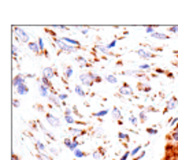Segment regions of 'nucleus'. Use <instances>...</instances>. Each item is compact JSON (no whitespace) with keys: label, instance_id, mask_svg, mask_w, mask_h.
<instances>
[{"label":"nucleus","instance_id":"bb28decb","mask_svg":"<svg viewBox=\"0 0 178 160\" xmlns=\"http://www.w3.org/2000/svg\"><path fill=\"white\" fill-rule=\"evenodd\" d=\"M78 145H79V141H75V140H73V142H71V145L69 146V149L71 152H74L75 149H78Z\"/></svg>","mask_w":178,"mask_h":160},{"label":"nucleus","instance_id":"423d86ee","mask_svg":"<svg viewBox=\"0 0 178 160\" xmlns=\"http://www.w3.org/2000/svg\"><path fill=\"white\" fill-rule=\"evenodd\" d=\"M119 95H122V96H132L133 95V89L130 88L128 84H123L122 86H119Z\"/></svg>","mask_w":178,"mask_h":160},{"label":"nucleus","instance_id":"f03ea898","mask_svg":"<svg viewBox=\"0 0 178 160\" xmlns=\"http://www.w3.org/2000/svg\"><path fill=\"white\" fill-rule=\"evenodd\" d=\"M55 45L60 49V52H67V53H73L78 49L77 47H73V45H69L67 43L62 40V38H55Z\"/></svg>","mask_w":178,"mask_h":160},{"label":"nucleus","instance_id":"0eeeda50","mask_svg":"<svg viewBox=\"0 0 178 160\" xmlns=\"http://www.w3.org/2000/svg\"><path fill=\"white\" fill-rule=\"evenodd\" d=\"M137 55L141 57V59H149V57H154L155 55L151 52H148V51L142 49V48H140V49H137Z\"/></svg>","mask_w":178,"mask_h":160},{"label":"nucleus","instance_id":"49530a36","mask_svg":"<svg viewBox=\"0 0 178 160\" xmlns=\"http://www.w3.org/2000/svg\"><path fill=\"white\" fill-rule=\"evenodd\" d=\"M92 156H93L95 159H101V158H103V155L99 153V152H93V153H92Z\"/></svg>","mask_w":178,"mask_h":160},{"label":"nucleus","instance_id":"c85d7f7f","mask_svg":"<svg viewBox=\"0 0 178 160\" xmlns=\"http://www.w3.org/2000/svg\"><path fill=\"white\" fill-rule=\"evenodd\" d=\"M118 138L121 140V141H123V140H125V141H129V134L128 133H119Z\"/></svg>","mask_w":178,"mask_h":160},{"label":"nucleus","instance_id":"37998d69","mask_svg":"<svg viewBox=\"0 0 178 160\" xmlns=\"http://www.w3.org/2000/svg\"><path fill=\"white\" fill-rule=\"evenodd\" d=\"M170 124H171V126H177V124H178V116L173 118V119L170 120Z\"/></svg>","mask_w":178,"mask_h":160},{"label":"nucleus","instance_id":"6e6552de","mask_svg":"<svg viewBox=\"0 0 178 160\" xmlns=\"http://www.w3.org/2000/svg\"><path fill=\"white\" fill-rule=\"evenodd\" d=\"M23 84H25V77L22 75V74H18V75L14 78V81H12V86H15V89H17L18 86L23 85Z\"/></svg>","mask_w":178,"mask_h":160},{"label":"nucleus","instance_id":"cd10ccee","mask_svg":"<svg viewBox=\"0 0 178 160\" xmlns=\"http://www.w3.org/2000/svg\"><path fill=\"white\" fill-rule=\"evenodd\" d=\"M71 75H73V69H71V67H66V70H65V78L69 79Z\"/></svg>","mask_w":178,"mask_h":160},{"label":"nucleus","instance_id":"79ce46f5","mask_svg":"<svg viewBox=\"0 0 178 160\" xmlns=\"http://www.w3.org/2000/svg\"><path fill=\"white\" fill-rule=\"evenodd\" d=\"M168 32H171V33H178V26H168Z\"/></svg>","mask_w":178,"mask_h":160},{"label":"nucleus","instance_id":"a19ab883","mask_svg":"<svg viewBox=\"0 0 178 160\" xmlns=\"http://www.w3.org/2000/svg\"><path fill=\"white\" fill-rule=\"evenodd\" d=\"M117 45V40H112V41H111V43L110 44H107V49H111V48H114V47H115Z\"/></svg>","mask_w":178,"mask_h":160},{"label":"nucleus","instance_id":"2eb2a0df","mask_svg":"<svg viewBox=\"0 0 178 160\" xmlns=\"http://www.w3.org/2000/svg\"><path fill=\"white\" fill-rule=\"evenodd\" d=\"M111 114H112L114 119H117V120H121V119H122V114H121L119 108H112V110H111Z\"/></svg>","mask_w":178,"mask_h":160},{"label":"nucleus","instance_id":"603ef678","mask_svg":"<svg viewBox=\"0 0 178 160\" xmlns=\"http://www.w3.org/2000/svg\"><path fill=\"white\" fill-rule=\"evenodd\" d=\"M156 73H158V74H164L166 71H164V70H162V69H156Z\"/></svg>","mask_w":178,"mask_h":160},{"label":"nucleus","instance_id":"4c0bfd02","mask_svg":"<svg viewBox=\"0 0 178 160\" xmlns=\"http://www.w3.org/2000/svg\"><path fill=\"white\" fill-rule=\"evenodd\" d=\"M145 32H147L148 34H151V36H152V34L155 33V27H154V26H147V27H145Z\"/></svg>","mask_w":178,"mask_h":160},{"label":"nucleus","instance_id":"a211bd4d","mask_svg":"<svg viewBox=\"0 0 178 160\" xmlns=\"http://www.w3.org/2000/svg\"><path fill=\"white\" fill-rule=\"evenodd\" d=\"M170 138H171V141H173L174 144H178V127H176V129L171 132Z\"/></svg>","mask_w":178,"mask_h":160},{"label":"nucleus","instance_id":"a18cd8bd","mask_svg":"<svg viewBox=\"0 0 178 160\" xmlns=\"http://www.w3.org/2000/svg\"><path fill=\"white\" fill-rule=\"evenodd\" d=\"M138 69L140 70H149V69H151V65H140Z\"/></svg>","mask_w":178,"mask_h":160},{"label":"nucleus","instance_id":"a878e982","mask_svg":"<svg viewBox=\"0 0 178 160\" xmlns=\"http://www.w3.org/2000/svg\"><path fill=\"white\" fill-rule=\"evenodd\" d=\"M110 111L108 110H101V111H99V112H95L93 114V116H96V118H101V116H106L107 114H108Z\"/></svg>","mask_w":178,"mask_h":160},{"label":"nucleus","instance_id":"58836bf2","mask_svg":"<svg viewBox=\"0 0 178 160\" xmlns=\"http://www.w3.org/2000/svg\"><path fill=\"white\" fill-rule=\"evenodd\" d=\"M11 51H12V56L17 57V56H18V52H19V51H18V48L15 47V45H12V47H11Z\"/></svg>","mask_w":178,"mask_h":160},{"label":"nucleus","instance_id":"680f3d73","mask_svg":"<svg viewBox=\"0 0 178 160\" xmlns=\"http://www.w3.org/2000/svg\"><path fill=\"white\" fill-rule=\"evenodd\" d=\"M167 77H170V78H171V79H173V78H174V75H173V74H171V73H167Z\"/></svg>","mask_w":178,"mask_h":160},{"label":"nucleus","instance_id":"f8f14e48","mask_svg":"<svg viewBox=\"0 0 178 160\" xmlns=\"http://www.w3.org/2000/svg\"><path fill=\"white\" fill-rule=\"evenodd\" d=\"M17 93L19 95V96H25V95H28V93H29V88H28V85H26V84H23V85L18 86V88H17Z\"/></svg>","mask_w":178,"mask_h":160},{"label":"nucleus","instance_id":"3c124183","mask_svg":"<svg viewBox=\"0 0 178 160\" xmlns=\"http://www.w3.org/2000/svg\"><path fill=\"white\" fill-rule=\"evenodd\" d=\"M12 107L18 108V107H19V101H18V100H12Z\"/></svg>","mask_w":178,"mask_h":160},{"label":"nucleus","instance_id":"b1692460","mask_svg":"<svg viewBox=\"0 0 178 160\" xmlns=\"http://www.w3.org/2000/svg\"><path fill=\"white\" fill-rule=\"evenodd\" d=\"M36 148L40 151V153H45V149L47 148H45V145H44L41 141H36Z\"/></svg>","mask_w":178,"mask_h":160},{"label":"nucleus","instance_id":"aec40b11","mask_svg":"<svg viewBox=\"0 0 178 160\" xmlns=\"http://www.w3.org/2000/svg\"><path fill=\"white\" fill-rule=\"evenodd\" d=\"M40 81H41V84H43V85H45L47 88L52 91V84H51V81H49L48 78H45V77H41V78H40Z\"/></svg>","mask_w":178,"mask_h":160},{"label":"nucleus","instance_id":"4d7b16f0","mask_svg":"<svg viewBox=\"0 0 178 160\" xmlns=\"http://www.w3.org/2000/svg\"><path fill=\"white\" fill-rule=\"evenodd\" d=\"M59 29H62V30H67V26H63V25H60V26H58Z\"/></svg>","mask_w":178,"mask_h":160},{"label":"nucleus","instance_id":"dca6fc26","mask_svg":"<svg viewBox=\"0 0 178 160\" xmlns=\"http://www.w3.org/2000/svg\"><path fill=\"white\" fill-rule=\"evenodd\" d=\"M106 81L108 82V84H112V85H115V84H118V78H117L114 74H108V75H106Z\"/></svg>","mask_w":178,"mask_h":160},{"label":"nucleus","instance_id":"864d4df0","mask_svg":"<svg viewBox=\"0 0 178 160\" xmlns=\"http://www.w3.org/2000/svg\"><path fill=\"white\" fill-rule=\"evenodd\" d=\"M65 115H73V114H71V110H70V108H67V110L65 111Z\"/></svg>","mask_w":178,"mask_h":160},{"label":"nucleus","instance_id":"ea45409f","mask_svg":"<svg viewBox=\"0 0 178 160\" xmlns=\"http://www.w3.org/2000/svg\"><path fill=\"white\" fill-rule=\"evenodd\" d=\"M71 142H73L71 138H65V140H63V144H65V146H67V148L71 145Z\"/></svg>","mask_w":178,"mask_h":160},{"label":"nucleus","instance_id":"6ab92c4d","mask_svg":"<svg viewBox=\"0 0 178 160\" xmlns=\"http://www.w3.org/2000/svg\"><path fill=\"white\" fill-rule=\"evenodd\" d=\"M74 91H75V93H77L79 97H85V96H87V93H85V91L84 89H82V86L81 85H77L74 88Z\"/></svg>","mask_w":178,"mask_h":160},{"label":"nucleus","instance_id":"052dcab7","mask_svg":"<svg viewBox=\"0 0 178 160\" xmlns=\"http://www.w3.org/2000/svg\"><path fill=\"white\" fill-rule=\"evenodd\" d=\"M82 34H88V29H82Z\"/></svg>","mask_w":178,"mask_h":160},{"label":"nucleus","instance_id":"f704fd0d","mask_svg":"<svg viewBox=\"0 0 178 160\" xmlns=\"http://www.w3.org/2000/svg\"><path fill=\"white\" fill-rule=\"evenodd\" d=\"M147 133L151 134V136H156V134H158V130L155 129V127H148V129H147Z\"/></svg>","mask_w":178,"mask_h":160},{"label":"nucleus","instance_id":"393cba45","mask_svg":"<svg viewBox=\"0 0 178 160\" xmlns=\"http://www.w3.org/2000/svg\"><path fill=\"white\" fill-rule=\"evenodd\" d=\"M73 153H74L75 159H81V158H85V156H87V153H85V152H82L81 149H75V151L73 152Z\"/></svg>","mask_w":178,"mask_h":160},{"label":"nucleus","instance_id":"e433bc0d","mask_svg":"<svg viewBox=\"0 0 178 160\" xmlns=\"http://www.w3.org/2000/svg\"><path fill=\"white\" fill-rule=\"evenodd\" d=\"M37 44H39V47H40V51L41 52H44V40L43 38H39V41H37Z\"/></svg>","mask_w":178,"mask_h":160},{"label":"nucleus","instance_id":"c756f323","mask_svg":"<svg viewBox=\"0 0 178 160\" xmlns=\"http://www.w3.org/2000/svg\"><path fill=\"white\" fill-rule=\"evenodd\" d=\"M96 49L100 51L101 53H110L108 49H107V47H104V45H96Z\"/></svg>","mask_w":178,"mask_h":160},{"label":"nucleus","instance_id":"1a4fd4ad","mask_svg":"<svg viewBox=\"0 0 178 160\" xmlns=\"http://www.w3.org/2000/svg\"><path fill=\"white\" fill-rule=\"evenodd\" d=\"M62 40L65 41V43H67L69 45L77 47V48L81 47V43H79V41H77V40H74V38H71V37H62Z\"/></svg>","mask_w":178,"mask_h":160},{"label":"nucleus","instance_id":"5701e85b","mask_svg":"<svg viewBox=\"0 0 178 160\" xmlns=\"http://www.w3.org/2000/svg\"><path fill=\"white\" fill-rule=\"evenodd\" d=\"M65 120H66V123H69V124L77 123V120L74 119V116H73V115H65Z\"/></svg>","mask_w":178,"mask_h":160},{"label":"nucleus","instance_id":"0e129e2a","mask_svg":"<svg viewBox=\"0 0 178 160\" xmlns=\"http://www.w3.org/2000/svg\"><path fill=\"white\" fill-rule=\"evenodd\" d=\"M177 156H178V153H177Z\"/></svg>","mask_w":178,"mask_h":160},{"label":"nucleus","instance_id":"412c9836","mask_svg":"<svg viewBox=\"0 0 178 160\" xmlns=\"http://www.w3.org/2000/svg\"><path fill=\"white\" fill-rule=\"evenodd\" d=\"M152 37H154V38H160V40H166V38H168L167 34L160 33V32H155V33L152 34Z\"/></svg>","mask_w":178,"mask_h":160},{"label":"nucleus","instance_id":"6e6d98bb","mask_svg":"<svg viewBox=\"0 0 178 160\" xmlns=\"http://www.w3.org/2000/svg\"><path fill=\"white\" fill-rule=\"evenodd\" d=\"M95 82H101V77L97 75V77H96V79H95Z\"/></svg>","mask_w":178,"mask_h":160},{"label":"nucleus","instance_id":"f3484780","mask_svg":"<svg viewBox=\"0 0 178 160\" xmlns=\"http://www.w3.org/2000/svg\"><path fill=\"white\" fill-rule=\"evenodd\" d=\"M48 99H49V101H51V103H52V104H55L56 107H60V104H62V101L59 100V97H58V96H55V95L49 96Z\"/></svg>","mask_w":178,"mask_h":160},{"label":"nucleus","instance_id":"4be33fe9","mask_svg":"<svg viewBox=\"0 0 178 160\" xmlns=\"http://www.w3.org/2000/svg\"><path fill=\"white\" fill-rule=\"evenodd\" d=\"M75 60H77L78 63H81V65H79V66H81V67H82V66H85V67H87V66H89L88 60L85 59L84 56H77V59H75Z\"/></svg>","mask_w":178,"mask_h":160},{"label":"nucleus","instance_id":"4468645a","mask_svg":"<svg viewBox=\"0 0 178 160\" xmlns=\"http://www.w3.org/2000/svg\"><path fill=\"white\" fill-rule=\"evenodd\" d=\"M28 48H29L32 52H34V53H40L41 52L40 47H39V44H37V43H29V44H28Z\"/></svg>","mask_w":178,"mask_h":160},{"label":"nucleus","instance_id":"473e14b6","mask_svg":"<svg viewBox=\"0 0 178 160\" xmlns=\"http://www.w3.org/2000/svg\"><path fill=\"white\" fill-rule=\"evenodd\" d=\"M37 158H39V160H51V158L48 155H45V153H39Z\"/></svg>","mask_w":178,"mask_h":160},{"label":"nucleus","instance_id":"7ed1b4c3","mask_svg":"<svg viewBox=\"0 0 178 160\" xmlns=\"http://www.w3.org/2000/svg\"><path fill=\"white\" fill-rule=\"evenodd\" d=\"M96 77H97V74H95V73H84V74L79 75V81L85 86H92L95 84Z\"/></svg>","mask_w":178,"mask_h":160},{"label":"nucleus","instance_id":"9b49d317","mask_svg":"<svg viewBox=\"0 0 178 160\" xmlns=\"http://www.w3.org/2000/svg\"><path fill=\"white\" fill-rule=\"evenodd\" d=\"M39 92H40L41 97H48V96H49V89L47 88L45 85H43V84L39 85Z\"/></svg>","mask_w":178,"mask_h":160},{"label":"nucleus","instance_id":"72a5a7b5","mask_svg":"<svg viewBox=\"0 0 178 160\" xmlns=\"http://www.w3.org/2000/svg\"><path fill=\"white\" fill-rule=\"evenodd\" d=\"M129 120H130V123H132V124H134V126H137V123H138V120H137V116H134V115H130Z\"/></svg>","mask_w":178,"mask_h":160},{"label":"nucleus","instance_id":"e2e57ef3","mask_svg":"<svg viewBox=\"0 0 178 160\" xmlns=\"http://www.w3.org/2000/svg\"><path fill=\"white\" fill-rule=\"evenodd\" d=\"M177 111H178V108H177Z\"/></svg>","mask_w":178,"mask_h":160},{"label":"nucleus","instance_id":"7c9ffc66","mask_svg":"<svg viewBox=\"0 0 178 160\" xmlns=\"http://www.w3.org/2000/svg\"><path fill=\"white\" fill-rule=\"evenodd\" d=\"M138 152H141V146H140V145H137V146H136L134 149H133L132 152H130V156H134V158H136Z\"/></svg>","mask_w":178,"mask_h":160},{"label":"nucleus","instance_id":"09e8293b","mask_svg":"<svg viewBox=\"0 0 178 160\" xmlns=\"http://www.w3.org/2000/svg\"><path fill=\"white\" fill-rule=\"evenodd\" d=\"M144 156H145V152H140V155H138V156H136L134 160H141L142 158H144Z\"/></svg>","mask_w":178,"mask_h":160},{"label":"nucleus","instance_id":"de8ad7c7","mask_svg":"<svg viewBox=\"0 0 178 160\" xmlns=\"http://www.w3.org/2000/svg\"><path fill=\"white\" fill-rule=\"evenodd\" d=\"M129 156H130V152H128V151H126V152L123 153L122 156H121V160H126V159L129 158Z\"/></svg>","mask_w":178,"mask_h":160},{"label":"nucleus","instance_id":"5fc2aeb1","mask_svg":"<svg viewBox=\"0 0 178 160\" xmlns=\"http://www.w3.org/2000/svg\"><path fill=\"white\" fill-rule=\"evenodd\" d=\"M47 33L51 34V36H55V32H53V30H48V29H47Z\"/></svg>","mask_w":178,"mask_h":160},{"label":"nucleus","instance_id":"c03bdc74","mask_svg":"<svg viewBox=\"0 0 178 160\" xmlns=\"http://www.w3.org/2000/svg\"><path fill=\"white\" fill-rule=\"evenodd\" d=\"M49 151H51V153L52 155H59V149H56V148H52V146H49Z\"/></svg>","mask_w":178,"mask_h":160},{"label":"nucleus","instance_id":"39448f33","mask_svg":"<svg viewBox=\"0 0 178 160\" xmlns=\"http://www.w3.org/2000/svg\"><path fill=\"white\" fill-rule=\"evenodd\" d=\"M55 75H56V73H55V70H53L52 67H44L43 69V75L41 77H45V78H48L51 81Z\"/></svg>","mask_w":178,"mask_h":160},{"label":"nucleus","instance_id":"13d9d810","mask_svg":"<svg viewBox=\"0 0 178 160\" xmlns=\"http://www.w3.org/2000/svg\"><path fill=\"white\" fill-rule=\"evenodd\" d=\"M26 77H28V78H36V75H34V74H28Z\"/></svg>","mask_w":178,"mask_h":160},{"label":"nucleus","instance_id":"2f4dec72","mask_svg":"<svg viewBox=\"0 0 178 160\" xmlns=\"http://www.w3.org/2000/svg\"><path fill=\"white\" fill-rule=\"evenodd\" d=\"M138 118L141 122H145V120H147V112H145V111H141V112L138 114Z\"/></svg>","mask_w":178,"mask_h":160},{"label":"nucleus","instance_id":"f257e3e1","mask_svg":"<svg viewBox=\"0 0 178 160\" xmlns=\"http://www.w3.org/2000/svg\"><path fill=\"white\" fill-rule=\"evenodd\" d=\"M12 30H14V34H15V37H17V41L26 43V44L30 43V36L28 34V32L23 30V29H21L19 26H14Z\"/></svg>","mask_w":178,"mask_h":160},{"label":"nucleus","instance_id":"ddd939ff","mask_svg":"<svg viewBox=\"0 0 178 160\" xmlns=\"http://www.w3.org/2000/svg\"><path fill=\"white\" fill-rule=\"evenodd\" d=\"M177 104H178V100L176 97H171L170 100L167 101V108H166V111L168 110H174V108H177Z\"/></svg>","mask_w":178,"mask_h":160},{"label":"nucleus","instance_id":"bf43d9fd","mask_svg":"<svg viewBox=\"0 0 178 160\" xmlns=\"http://www.w3.org/2000/svg\"><path fill=\"white\" fill-rule=\"evenodd\" d=\"M11 160H19V158H18V156H15V155H12V158H11Z\"/></svg>","mask_w":178,"mask_h":160},{"label":"nucleus","instance_id":"c9c22d12","mask_svg":"<svg viewBox=\"0 0 178 160\" xmlns=\"http://www.w3.org/2000/svg\"><path fill=\"white\" fill-rule=\"evenodd\" d=\"M58 97H59V100L63 103V101H66V99H67L69 96H67V93H59V95H58Z\"/></svg>","mask_w":178,"mask_h":160},{"label":"nucleus","instance_id":"9d476101","mask_svg":"<svg viewBox=\"0 0 178 160\" xmlns=\"http://www.w3.org/2000/svg\"><path fill=\"white\" fill-rule=\"evenodd\" d=\"M69 132H70V134H71L73 137H74V138H77V137L82 136V134H85L84 130L77 129V127H70V129H69Z\"/></svg>","mask_w":178,"mask_h":160},{"label":"nucleus","instance_id":"8fccbe9b","mask_svg":"<svg viewBox=\"0 0 178 160\" xmlns=\"http://www.w3.org/2000/svg\"><path fill=\"white\" fill-rule=\"evenodd\" d=\"M125 74L126 75H133V74H137V71H134V70H128V71H125Z\"/></svg>","mask_w":178,"mask_h":160},{"label":"nucleus","instance_id":"20e7f679","mask_svg":"<svg viewBox=\"0 0 178 160\" xmlns=\"http://www.w3.org/2000/svg\"><path fill=\"white\" fill-rule=\"evenodd\" d=\"M47 122H48L51 126H53V127H59L60 126V119H58V118H56L55 115H52V114H47Z\"/></svg>","mask_w":178,"mask_h":160}]
</instances>
